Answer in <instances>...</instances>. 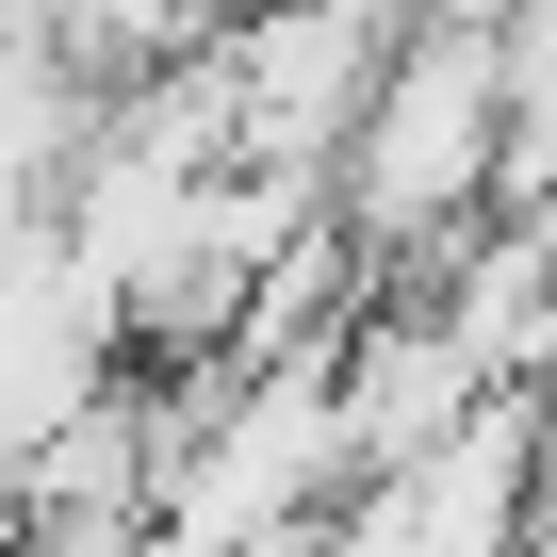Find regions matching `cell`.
Wrapping results in <instances>:
<instances>
[{
  "label": "cell",
  "mask_w": 557,
  "mask_h": 557,
  "mask_svg": "<svg viewBox=\"0 0 557 557\" xmlns=\"http://www.w3.org/2000/svg\"><path fill=\"white\" fill-rule=\"evenodd\" d=\"M492 148H508V50L492 34H459V17H426L394 66H377V99H361V132H345V230L361 246H426V230H459L475 197H492Z\"/></svg>",
  "instance_id": "6da1fadb"
}]
</instances>
